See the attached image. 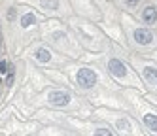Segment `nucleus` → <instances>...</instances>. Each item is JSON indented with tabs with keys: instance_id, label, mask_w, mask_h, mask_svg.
I'll list each match as a JSON object with an SVG mask.
<instances>
[{
	"instance_id": "f257e3e1",
	"label": "nucleus",
	"mask_w": 157,
	"mask_h": 136,
	"mask_svg": "<svg viewBox=\"0 0 157 136\" xmlns=\"http://www.w3.org/2000/svg\"><path fill=\"white\" fill-rule=\"evenodd\" d=\"M76 79H78V85H80V87L91 89V87H95V83H97V74L91 70V68H82V70L78 72Z\"/></svg>"
},
{
	"instance_id": "f03ea898",
	"label": "nucleus",
	"mask_w": 157,
	"mask_h": 136,
	"mask_svg": "<svg viewBox=\"0 0 157 136\" xmlns=\"http://www.w3.org/2000/svg\"><path fill=\"white\" fill-rule=\"evenodd\" d=\"M48 100L53 106H66L70 102V93L68 91H51Z\"/></svg>"
},
{
	"instance_id": "7ed1b4c3",
	"label": "nucleus",
	"mask_w": 157,
	"mask_h": 136,
	"mask_svg": "<svg viewBox=\"0 0 157 136\" xmlns=\"http://www.w3.org/2000/svg\"><path fill=\"white\" fill-rule=\"evenodd\" d=\"M108 70L114 74V76H117V77H123V76L127 74L125 64H123L119 59H110V61H108Z\"/></svg>"
},
{
	"instance_id": "20e7f679",
	"label": "nucleus",
	"mask_w": 157,
	"mask_h": 136,
	"mask_svg": "<svg viewBox=\"0 0 157 136\" xmlns=\"http://www.w3.org/2000/svg\"><path fill=\"white\" fill-rule=\"evenodd\" d=\"M151 38H153V34L148 28H136V30H134V40H136V43L146 45V43L151 42Z\"/></svg>"
},
{
	"instance_id": "39448f33",
	"label": "nucleus",
	"mask_w": 157,
	"mask_h": 136,
	"mask_svg": "<svg viewBox=\"0 0 157 136\" xmlns=\"http://www.w3.org/2000/svg\"><path fill=\"white\" fill-rule=\"evenodd\" d=\"M142 19L148 23V25H155V23H157V9H155L153 6L144 8V11H142Z\"/></svg>"
},
{
	"instance_id": "423d86ee",
	"label": "nucleus",
	"mask_w": 157,
	"mask_h": 136,
	"mask_svg": "<svg viewBox=\"0 0 157 136\" xmlns=\"http://www.w3.org/2000/svg\"><path fill=\"white\" fill-rule=\"evenodd\" d=\"M144 125L150 130L157 132V115H153V113H146V115H144Z\"/></svg>"
},
{
	"instance_id": "0eeeda50",
	"label": "nucleus",
	"mask_w": 157,
	"mask_h": 136,
	"mask_svg": "<svg viewBox=\"0 0 157 136\" xmlns=\"http://www.w3.org/2000/svg\"><path fill=\"white\" fill-rule=\"evenodd\" d=\"M21 27L23 28H27V27H30V25H34L36 23V17H34V13H25L23 17H21Z\"/></svg>"
},
{
	"instance_id": "6e6552de",
	"label": "nucleus",
	"mask_w": 157,
	"mask_h": 136,
	"mask_svg": "<svg viewBox=\"0 0 157 136\" xmlns=\"http://www.w3.org/2000/svg\"><path fill=\"white\" fill-rule=\"evenodd\" d=\"M144 76H146V79H148L150 83H155L157 85V70L155 68H144Z\"/></svg>"
},
{
	"instance_id": "1a4fd4ad",
	"label": "nucleus",
	"mask_w": 157,
	"mask_h": 136,
	"mask_svg": "<svg viewBox=\"0 0 157 136\" xmlns=\"http://www.w3.org/2000/svg\"><path fill=\"white\" fill-rule=\"evenodd\" d=\"M36 59L42 61V62H48V61L51 59V55H49L48 49H38V51H36Z\"/></svg>"
},
{
	"instance_id": "9d476101",
	"label": "nucleus",
	"mask_w": 157,
	"mask_h": 136,
	"mask_svg": "<svg viewBox=\"0 0 157 136\" xmlns=\"http://www.w3.org/2000/svg\"><path fill=\"white\" fill-rule=\"evenodd\" d=\"M13 77H15V70H13V66L10 64V70H8V77H6V81H4V83H6V85L10 87V85L13 83Z\"/></svg>"
},
{
	"instance_id": "9b49d317",
	"label": "nucleus",
	"mask_w": 157,
	"mask_h": 136,
	"mask_svg": "<svg viewBox=\"0 0 157 136\" xmlns=\"http://www.w3.org/2000/svg\"><path fill=\"white\" fill-rule=\"evenodd\" d=\"M42 6L46 9H55L59 6V2H57V0H42Z\"/></svg>"
},
{
	"instance_id": "f8f14e48",
	"label": "nucleus",
	"mask_w": 157,
	"mask_h": 136,
	"mask_svg": "<svg viewBox=\"0 0 157 136\" xmlns=\"http://www.w3.org/2000/svg\"><path fill=\"white\" fill-rule=\"evenodd\" d=\"M10 70V62L8 61H0V74H6Z\"/></svg>"
},
{
	"instance_id": "ddd939ff",
	"label": "nucleus",
	"mask_w": 157,
	"mask_h": 136,
	"mask_svg": "<svg viewBox=\"0 0 157 136\" xmlns=\"http://www.w3.org/2000/svg\"><path fill=\"white\" fill-rule=\"evenodd\" d=\"M138 2H140V0H125V4H127V6H131V8H132V6H136Z\"/></svg>"
},
{
	"instance_id": "4468645a",
	"label": "nucleus",
	"mask_w": 157,
	"mask_h": 136,
	"mask_svg": "<svg viewBox=\"0 0 157 136\" xmlns=\"http://www.w3.org/2000/svg\"><path fill=\"white\" fill-rule=\"evenodd\" d=\"M119 127L121 129H129V123L127 121H119Z\"/></svg>"
},
{
	"instance_id": "2eb2a0df",
	"label": "nucleus",
	"mask_w": 157,
	"mask_h": 136,
	"mask_svg": "<svg viewBox=\"0 0 157 136\" xmlns=\"http://www.w3.org/2000/svg\"><path fill=\"white\" fill-rule=\"evenodd\" d=\"M8 17H10V19H13V17H15V9H13V8L10 9V13H8Z\"/></svg>"
}]
</instances>
